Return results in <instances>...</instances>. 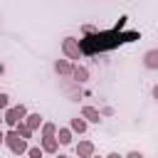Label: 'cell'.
I'll return each mask as SVG.
<instances>
[{
	"label": "cell",
	"mask_w": 158,
	"mask_h": 158,
	"mask_svg": "<svg viewBox=\"0 0 158 158\" xmlns=\"http://www.w3.org/2000/svg\"><path fill=\"white\" fill-rule=\"evenodd\" d=\"M126 22H128V17L123 15L118 22H116V27H111V30H104V32H94V35H84L81 40H79V47H81V54H101V52H109V49H116L118 44H123V42H133V40H138L141 37V32H136V30H123L126 27Z\"/></svg>",
	"instance_id": "6da1fadb"
},
{
	"label": "cell",
	"mask_w": 158,
	"mask_h": 158,
	"mask_svg": "<svg viewBox=\"0 0 158 158\" xmlns=\"http://www.w3.org/2000/svg\"><path fill=\"white\" fill-rule=\"evenodd\" d=\"M5 146H7V148L15 153V156H22V153H27V148H30V146H27V141H25V138H22V136H20L15 128L5 133Z\"/></svg>",
	"instance_id": "7a4b0ae2"
},
{
	"label": "cell",
	"mask_w": 158,
	"mask_h": 158,
	"mask_svg": "<svg viewBox=\"0 0 158 158\" xmlns=\"http://www.w3.org/2000/svg\"><path fill=\"white\" fill-rule=\"evenodd\" d=\"M25 116H27L25 104H17V106H10V109L5 111V116H2V118H5V123H7L10 128H15V126H17V123H20Z\"/></svg>",
	"instance_id": "3957f363"
},
{
	"label": "cell",
	"mask_w": 158,
	"mask_h": 158,
	"mask_svg": "<svg viewBox=\"0 0 158 158\" xmlns=\"http://www.w3.org/2000/svg\"><path fill=\"white\" fill-rule=\"evenodd\" d=\"M62 52L67 54V59H79V57H81L79 40H74V37H64V40H62Z\"/></svg>",
	"instance_id": "277c9868"
},
{
	"label": "cell",
	"mask_w": 158,
	"mask_h": 158,
	"mask_svg": "<svg viewBox=\"0 0 158 158\" xmlns=\"http://www.w3.org/2000/svg\"><path fill=\"white\" fill-rule=\"evenodd\" d=\"M77 156L79 158H91L94 156V143L91 141H79L77 143Z\"/></svg>",
	"instance_id": "5b68a950"
},
{
	"label": "cell",
	"mask_w": 158,
	"mask_h": 158,
	"mask_svg": "<svg viewBox=\"0 0 158 158\" xmlns=\"http://www.w3.org/2000/svg\"><path fill=\"white\" fill-rule=\"evenodd\" d=\"M40 146H42V151H44V153H57L59 141H57V136H47V138H42V141H40Z\"/></svg>",
	"instance_id": "8992f818"
},
{
	"label": "cell",
	"mask_w": 158,
	"mask_h": 158,
	"mask_svg": "<svg viewBox=\"0 0 158 158\" xmlns=\"http://www.w3.org/2000/svg\"><path fill=\"white\" fill-rule=\"evenodd\" d=\"M143 67L146 69H158V49H148L143 54Z\"/></svg>",
	"instance_id": "52a82bcc"
},
{
	"label": "cell",
	"mask_w": 158,
	"mask_h": 158,
	"mask_svg": "<svg viewBox=\"0 0 158 158\" xmlns=\"http://www.w3.org/2000/svg\"><path fill=\"white\" fill-rule=\"evenodd\" d=\"M81 116H84L86 121H91V123H99V121H101V114H99L94 106H84V109H81Z\"/></svg>",
	"instance_id": "ba28073f"
},
{
	"label": "cell",
	"mask_w": 158,
	"mask_h": 158,
	"mask_svg": "<svg viewBox=\"0 0 158 158\" xmlns=\"http://www.w3.org/2000/svg\"><path fill=\"white\" fill-rule=\"evenodd\" d=\"M54 69H57V74L72 77V69H74V67H72V64H69L67 59H57V62H54Z\"/></svg>",
	"instance_id": "9c48e42d"
},
{
	"label": "cell",
	"mask_w": 158,
	"mask_h": 158,
	"mask_svg": "<svg viewBox=\"0 0 158 158\" xmlns=\"http://www.w3.org/2000/svg\"><path fill=\"white\" fill-rule=\"evenodd\" d=\"M25 123H27V126L35 131V128H40L44 121H42V116H40V114H27V116H25Z\"/></svg>",
	"instance_id": "30bf717a"
},
{
	"label": "cell",
	"mask_w": 158,
	"mask_h": 158,
	"mask_svg": "<svg viewBox=\"0 0 158 158\" xmlns=\"http://www.w3.org/2000/svg\"><path fill=\"white\" fill-rule=\"evenodd\" d=\"M57 141H59V146H69L72 143V128H59L57 131Z\"/></svg>",
	"instance_id": "8fae6325"
},
{
	"label": "cell",
	"mask_w": 158,
	"mask_h": 158,
	"mask_svg": "<svg viewBox=\"0 0 158 158\" xmlns=\"http://www.w3.org/2000/svg\"><path fill=\"white\" fill-rule=\"evenodd\" d=\"M72 77H74L77 81H86V79H89V69H86V67H74V69H72Z\"/></svg>",
	"instance_id": "7c38bea8"
},
{
	"label": "cell",
	"mask_w": 158,
	"mask_h": 158,
	"mask_svg": "<svg viewBox=\"0 0 158 158\" xmlns=\"http://www.w3.org/2000/svg\"><path fill=\"white\" fill-rule=\"evenodd\" d=\"M69 128L77 131V133H84V131H86V118H84V116H81V118H72Z\"/></svg>",
	"instance_id": "4fadbf2b"
},
{
	"label": "cell",
	"mask_w": 158,
	"mask_h": 158,
	"mask_svg": "<svg viewBox=\"0 0 158 158\" xmlns=\"http://www.w3.org/2000/svg\"><path fill=\"white\" fill-rule=\"evenodd\" d=\"M15 131H17V133H20V136H22L25 141H27V138H32V128H30V126H27L25 121H20V123L15 126Z\"/></svg>",
	"instance_id": "5bb4252c"
},
{
	"label": "cell",
	"mask_w": 158,
	"mask_h": 158,
	"mask_svg": "<svg viewBox=\"0 0 158 158\" xmlns=\"http://www.w3.org/2000/svg\"><path fill=\"white\" fill-rule=\"evenodd\" d=\"M47 136H57V126L49 123V121L42 123V138H47Z\"/></svg>",
	"instance_id": "9a60e30c"
},
{
	"label": "cell",
	"mask_w": 158,
	"mask_h": 158,
	"mask_svg": "<svg viewBox=\"0 0 158 158\" xmlns=\"http://www.w3.org/2000/svg\"><path fill=\"white\" fill-rule=\"evenodd\" d=\"M42 153H44L42 146H32V148H27V156H30V158H42Z\"/></svg>",
	"instance_id": "2e32d148"
},
{
	"label": "cell",
	"mask_w": 158,
	"mask_h": 158,
	"mask_svg": "<svg viewBox=\"0 0 158 158\" xmlns=\"http://www.w3.org/2000/svg\"><path fill=\"white\" fill-rule=\"evenodd\" d=\"M7 109H10V96L0 94V111H7Z\"/></svg>",
	"instance_id": "e0dca14e"
},
{
	"label": "cell",
	"mask_w": 158,
	"mask_h": 158,
	"mask_svg": "<svg viewBox=\"0 0 158 158\" xmlns=\"http://www.w3.org/2000/svg\"><path fill=\"white\" fill-rule=\"evenodd\" d=\"M81 32H84V35H94L96 27H94V25H81Z\"/></svg>",
	"instance_id": "ac0fdd59"
},
{
	"label": "cell",
	"mask_w": 158,
	"mask_h": 158,
	"mask_svg": "<svg viewBox=\"0 0 158 158\" xmlns=\"http://www.w3.org/2000/svg\"><path fill=\"white\" fill-rule=\"evenodd\" d=\"M126 158H143V156H141V153H138V151H131V153H128V156H126Z\"/></svg>",
	"instance_id": "d6986e66"
},
{
	"label": "cell",
	"mask_w": 158,
	"mask_h": 158,
	"mask_svg": "<svg viewBox=\"0 0 158 158\" xmlns=\"http://www.w3.org/2000/svg\"><path fill=\"white\" fill-rule=\"evenodd\" d=\"M153 99H158V84L153 86Z\"/></svg>",
	"instance_id": "ffe728a7"
},
{
	"label": "cell",
	"mask_w": 158,
	"mask_h": 158,
	"mask_svg": "<svg viewBox=\"0 0 158 158\" xmlns=\"http://www.w3.org/2000/svg\"><path fill=\"white\" fill-rule=\"evenodd\" d=\"M106 158H123V156H118V153H109Z\"/></svg>",
	"instance_id": "44dd1931"
},
{
	"label": "cell",
	"mask_w": 158,
	"mask_h": 158,
	"mask_svg": "<svg viewBox=\"0 0 158 158\" xmlns=\"http://www.w3.org/2000/svg\"><path fill=\"white\" fill-rule=\"evenodd\" d=\"M0 143H5V133L2 131H0Z\"/></svg>",
	"instance_id": "7402d4cb"
},
{
	"label": "cell",
	"mask_w": 158,
	"mask_h": 158,
	"mask_svg": "<svg viewBox=\"0 0 158 158\" xmlns=\"http://www.w3.org/2000/svg\"><path fill=\"white\" fill-rule=\"evenodd\" d=\"M2 72H5V64H2V62H0V74H2Z\"/></svg>",
	"instance_id": "603a6c76"
},
{
	"label": "cell",
	"mask_w": 158,
	"mask_h": 158,
	"mask_svg": "<svg viewBox=\"0 0 158 158\" xmlns=\"http://www.w3.org/2000/svg\"><path fill=\"white\" fill-rule=\"evenodd\" d=\"M57 158H69V156H62V153H59V156H57Z\"/></svg>",
	"instance_id": "cb8c5ba5"
},
{
	"label": "cell",
	"mask_w": 158,
	"mask_h": 158,
	"mask_svg": "<svg viewBox=\"0 0 158 158\" xmlns=\"http://www.w3.org/2000/svg\"><path fill=\"white\" fill-rule=\"evenodd\" d=\"M2 121H5V118H0V123H2Z\"/></svg>",
	"instance_id": "d4e9b609"
},
{
	"label": "cell",
	"mask_w": 158,
	"mask_h": 158,
	"mask_svg": "<svg viewBox=\"0 0 158 158\" xmlns=\"http://www.w3.org/2000/svg\"><path fill=\"white\" fill-rule=\"evenodd\" d=\"M91 158H99V156H91Z\"/></svg>",
	"instance_id": "484cf974"
}]
</instances>
